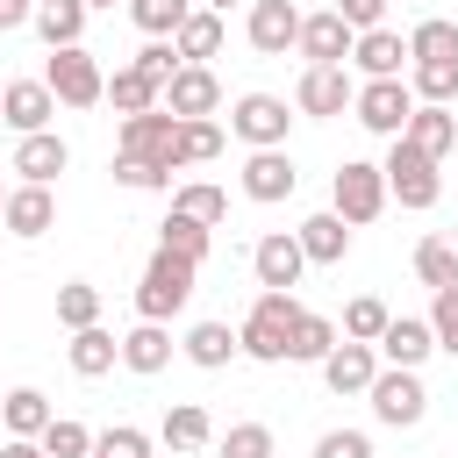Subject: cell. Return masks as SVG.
I'll return each mask as SVG.
<instances>
[{
  "mask_svg": "<svg viewBox=\"0 0 458 458\" xmlns=\"http://www.w3.org/2000/svg\"><path fill=\"white\" fill-rule=\"evenodd\" d=\"M193 279H200V265H193V258L157 250V258L143 265V279H136V315H143V322H172V315L193 301Z\"/></svg>",
  "mask_w": 458,
  "mask_h": 458,
  "instance_id": "obj_1",
  "label": "cell"
},
{
  "mask_svg": "<svg viewBox=\"0 0 458 458\" xmlns=\"http://www.w3.org/2000/svg\"><path fill=\"white\" fill-rule=\"evenodd\" d=\"M293 293H279V286H265L258 301H250V315H243V329H236V351L243 358H258V365H286V329H293Z\"/></svg>",
  "mask_w": 458,
  "mask_h": 458,
  "instance_id": "obj_2",
  "label": "cell"
},
{
  "mask_svg": "<svg viewBox=\"0 0 458 458\" xmlns=\"http://www.w3.org/2000/svg\"><path fill=\"white\" fill-rule=\"evenodd\" d=\"M114 157H143V165H157V172H179V114H165V107L122 114Z\"/></svg>",
  "mask_w": 458,
  "mask_h": 458,
  "instance_id": "obj_3",
  "label": "cell"
},
{
  "mask_svg": "<svg viewBox=\"0 0 458 458\" xmlns=\"http://www.w3.org/2000/svg\"><path fill=\"white\" fill-rule=\"evenodd\" d=\"M365 401H372V415H379L386 429H415V422L429 415V386H422L415 365H379L372 386H365Z\"/></svg>",
  "mask_w": 458,
  "mask_h": 458,
  "instance_id": "obj_4",
  "label": "cell"
},
{
  "mask_svg": "<svg viewBox=\"0 0 458 458\" xmlns=\"http://www.w3.org/2000/svg\"><path fill=\"white\" fill-rule=\"evenodd\" d=\"M43 86L57 93V107H100L107 72H100V57H93L86 43H64V50H50V64H43Z\"/></svg>",
  "mask_w": 458,
  "mask_h": 458,
  "instance_id": "obj_5",
  "label": "cell"
},
{
  "mask_svg": "<svg viewBox=\"0 0 458 458\" xmlns=\"http://www.w3.org/2000/svg\"><path fill=\"white\" fill-rule=\"evenodd\" d=\"M394 150H386V200H401V208H437V193H444V179H437V157H422L408 136H386Z\"/></svg>",
  "mask_w": 458,
  "mask_h": 458,
  "instance_id": "obj_6",
  "label": "cell"
},
{
  "mask_svg": "<svg viewBox=\"0 0 458 458\" xmlns=\"http://www.w3.org/2000/svg\"><path fill=\"white\" fill-rule=\"evenodd\" d=\"M329 208H336L351 229L379 222V208H386V172H379V165H365V157H344V165H336V179H329Z\"/></svg>",
  "mask_w": 458,
  "mask_h": 458,
  "instance_id": "obj_7",
  "label": "cell"
},
{
  "mask_svg": "<svg viewBox=\"0 0 458 458\" xmlns=\"http://www.w3.org/2000/svg\"><path fill=\"white\" fill-rule=\"evenodd\" d=\"M351 114H358L372 136H401L408 114H415V93H408V79H365V86L351 93Z\"/></svg>",
  "mask_w": 458,
  "mask_h": 458,
  "instance_id": "obj_8",
  "label": "cell"
},
{
  "mask_svg": "<svg viewBox=\"0 0 458 458\" xmlns=\"http://www.w3.org/2000/svg\"><path fill=\"white\" fill-rule=\"evenodd\" d=\"M286 129H293V114H286V100H279V93H243V100L229 107V136H243L250 150L286 143Z\"/></svg>",
  "mask_w": 458,
  "mask_h": 458,
  "instance_id": "obj_9",
  "label": "cell"
},
{
  "mask_svg": "<svg viewBox=\"0 0 458 458\" xmlns=\"http://www.w3.org/2000/svg\"><path fill=\"white\" fill-rule=\"evenodd\" d=\"M351 43H358V29H351L336 7H322V14H301V36H293V50H301L308 64H351Z\"/></svg>",
  "mask_w": 458,
  "mask_h": 458,
  "instance_id": "obj_10",
  "label": "cell"
},
{
  "mask_svg": "<svg viewBox=\"0 0 458 458\" xmlns=\"http://www.w3.org/2000/svg\"><path fill=\"white\" fill-rule=\"evenodd\" d=\"M157 107H165V114H179V122H193V114H215V107H222V79H215L208 64H179V72L165 79Z\"/></svg>",
  "mask_w": 458,
  "mask_h": 458,
  "instance_id": "obj_11",
  "label": "cell"
},
{
  "mask_svg": "<svg viewBox=\"0 0 458 458\" xmlns=\"http://www.w3.org/2000/svg\"><path fill=\"white\" fill-rule=\"evenodd\" d=\"M351 64H308L301 72V86H293V107L301 114H315V122H329V114H344L351 107Z\"/></svg>",
  "mask_w": 458,
  "mask_h": 458,
  "instance_id": "obj_12",
  "label": "cell"
},
{
  "mask_svg": "<svg viewBox=\"0 0 458 458\" xmlns=\"http://www.w3.org/2000/svg\"><path fill=\"white\" fill-rule=\"evenodd\" d=\"M250 272H258V286H279V293H293V286H301V272H308V250H301V236H293V229H272V236H258V250H250Z\"/></svg>",
  "mask_w": 458,
  "mask_h": 458,
  "instance_id": "obj_13",
  "label": "cell"
},
{
  "mask_svg": "<svg viewBox=\"0 0 458 458\" xmlns=\"http://www.w3.org/2000/svg\"><path fill=\"white\" fill-rule=\"evenodd\" d=\"M50 114H57V93H50L43 79H7V86H0V122H7L14 136L50 129Z\"/></svg>",
  "mask_w": 458,
  "mask_h": 458,
  "instance_id": "obj_14",
  "label": "cell"
},
{
  "mask_svg": "<svg viewBox=\"0 0 458 458\" xmlns=\"http://www.w3.org/2000/svg\"><path fill=\"white\" fill-rule=\"evenodd\" d=\"M64 165H72V143H64L57 129L21 136V143H14V157H7V172H14V179H29V186H50Z\"/></svg>",
  "mask_w": 458,
  "mask_h": 458,
  "instance_id": "obj_15",
  "label": "cell"
},
{
  "mask_svg": "<svg viewBox=\"0 0 458 458\" xmlns=\"http://www.w3.org/2000/svg\"><path fill=\"white\" fill-rule=\"evenodd\" d=\"M301 186V172H293V157H286V143H272V150H250L243 157V193L258 200V208H272V200H286Z\"/></svg>",
  "mask_w": 458,
  "mask_h": 458,
  "instance_id": "obj_16",
  "label": "cell"
},
{
  "mask_svg": "<svg viewBox=\"0 0 458 458\" xmlns=\"http://www.w3.org/2000/svg\"><path fill=\"white\" fill-rule=\"evenodd\" d=\"M243 36H250V50L286 57V50H293V36H301V7H293V0H250Z\"/></svg>",
  "mask_w": 458,
  "mask_h": 458,
  "instance_id": "obj_17",
  "label": "cell"
},
{
  "mask_svg": "<svg viewBox=\"0 0 458 458\" xmlns=\"http://www.w3.org/2000/svg\"><path fill=\"white\" fill-rule=\"evenodd\" d=\"M351 64L365 72V79H401L408 72V36L401 29H358V43H351Z\"/></svg>",
  "mask_w": 458,
  "mask_h": 458,
  "instance_id": "obj_18",
  "label": "cell"
},
{
  "mask_svg": "<svg viewBox=\"0 0 458 458\" xmlns=\"http://www.w3.org/2000/svg\"><path fill=\"white\" fill-rule=\"evenodd\" d=\"M0 222H7V236H43L50 222H57V193L50 186H7V200H0Z\"/></svg>",
  "mask_w": 458,
  "mask_h": 458,
  "instance_id": "obj_19",
  "label": "cell"
},
{
  "mask_svg": "<svg viewBox=\"0 0 458 458\" xmlns=\"http://www.w3.org/2000/svg\"><path fill=\"white\" fill-rule=\"evenodd\" d=\"M379 365H422L429 351H437V336H429V315H386V329H379Z\"/></svg>",
  "mask_w": 458,
  "mask_h": 458,
  "instance_id": "obj_20",
  "label": "cell"
},
{
  "mask_svg": "<svg viewBox=\"0 0 458 458\" xmlns=\"http://www.w3.org/2000/svg\"><path fill=\"white\" fill-rule=\"evenodd\" d=\"M372 372H379V351H372V344H351V336H336V344H329V358H322L329 394H365V386H372Z\"/></svg>",
  "mask_w": 458,
  "mask_h": 458,
  "instance_id": "obj_21",
  "label": "cell"
},
{
  "mask_svg": "<svg viewBox=\"0 0 458 458\" xmlns=\"http://www.w3.org/2000/svg\"><path fill=\"white\" fill-rule=\"evenodd\" d=\"M64 358H72V372H79V379H107V372L122 365V336H114V329H100V322H86V329H72Z\"/></svg>",
  "mask_w": 458,
  "mask_h": 458,
  "instance_id": "obj_22",
  "label": "cell"
},
{
  "mask_svg": "<svg viewBox=\"0 0 458 458\" xmlns=\"http://www.w3.org/2000/svg\"><path fill=\"white\" fill-rule=\"evenodd\" d=\"M301 250H308V265H344V250H351V222L336 215V208H322V215H308L301 229Z\"/></svg>",
  "mask_w": 458,
  "mask_h": 458,
  "instance_id": "obj_23",
  "label": "cell"
},
{
  "mask_svg": "<svg viewBox=\"0 0 458 458\" xmlns=\"http://www.w3.org/2000/svg\"><path fill=\"white\" fill-rule=\"evenodd\" d=\"M157 444H165V451H179V458H186V451H208V444H215V422H208V408H200V401H179V408H165V422H157Z\"/></svg>",
  "mask_w": 458,
  "mask_h": 458,
  "instance_id": "obj_24",
  "label": "cell"
},
{
  "mask_svg": "<svg viewBox=\"0 0 458 458\" xmlns=\"http://www.w3.org/2000/svg\"><path fill=\"white\" fill-rule=\"evenodd\" d=\"M172 50H179V64H208V57H222V14H215V7H193V14L172 29Z\"/></svg>",
  "mask_w": 458,
  "mask_h": 458,
  "instance_id": "obj_25",
  "label": "cell"
},
{
  "mask_svg": "<svg viewBox=\"0 0 458 458\" xmlns=\"http://www.w3.org/2000/svg\"><path fill=\"white\" fill-rule=\"evenodd\" d=\"M422 157H444L451 143H458V114L451 107H437V100H415V114H408V129H401Z\"/></svg>",
  "mask_w": 458,
  "mask_h": 458,
  "instance_id": "obj_26",
  "label": "cell"
},
{
  "mask_svg": "<svg viewBox=\"0 0 458 458\" xmlns=\"http://www.w3.org/2000/svg\"><path fill=\"white\" fill-rule=\"evenodd\" d=\"M122 365H129V372H143V379H150V372H165V365H172V329L136 315V329L122 336Z\"/></svg>",
  "mask_w": 458,
  "mask_h": 458,
  "instance_id": "obj_27",
  "label": "cell"
},
{
  "mask_svg": "<svg viewBox=\"0 0 458 458\" xmlns=\"http://www.w3.org/2000/svg\"><path fill=\"white\" fill-rule=\"evenodd\" d=\"M86 14H93L86 0H36V14H29V21H36V36H43L50 50H64V43H79V36H86Z\"/></svg>",
  "mask_w": 458,
  "mask_h": 458,
  "instance_id": "obj_28",
  "label": "cell"
},
{
  "mask_svg": "<svg viewBox=\"0 0 458 458\" xmlns=\"http://www.w3.org/2000/svg\"><path fill=\"white\" fill-rule=\"evenodd\" d=\"M329 344H336V322H329V315H315V308H293L286 358H301V365H322V358H329Z\"/></svg>",
  "mask_w": 458,
  "mask_h": 458,
  "instance_id": "obj_29",
  "label": "cell"
},
{
  "mask_svg": "<svg viewBox=\"0 0 458 458\" xmlns=\"http://www.w3.org/2000/svg\"><path fill=\"white\" fill-rule=\"evenodd\" d=\"M179 351H186V358H193L200 372H222V365L236 358V329H229V322H193Z\"/></svg>",
  "mask_w": 458,
  "mask_h": 458,
  "instance_id": "obj_30",
  "label": "cell"
},
{
  "mask_svg": "<svg viewBox=\"0 0 458 458\" xmlns=\"http://www.w3.org/2000/svg\"><path fill=\"white\" fill-rule=\"evenodd\" d=\"M408 93L451 107V100H458V57H415V64H408Z\"/></svg>",
  "mask_w": 458,
  "mask_h": 458,
  "instance_id": "obj_31",
  "label": "cell"
},
{
  "mask_svg": "<svg viewBox=\"0 0 458 458\" xmlns=\"http://www.w3.org/2000/svg\"><path fill=\"white\" fill-rule=\"evenodd\" d=\"M208 243H215V229H208V222H193V215H179V208L157 222V250H179V258H193V265H200V258H208Z\"/></svg>",
  "mask_w": 458,
  "mask_h": 458,
  "instance_id": "obj_32",
  "label": "cell"
},
{
  "mask_svg": "<svg viewBox=\"0 0 458 458\" xmlns=\"http://www.w3.org/2000/svg\"><path fill=\"white\" fill-rule=\"evenodd\" d=\"M415 279L437 293V286H458V243L451 236H422L415 243Z\"/></svg>",
  "mask_w": 458,
  "mask_h": 458,
  "instance_id": "obj_33",
  "label": "cell"
},
{
  "mask_svg": "<svg viewBox=\"0 0 458 458\" xmlns=\"http://www.w3.org/2000/svg\"><path fill=\"white\" fill-rule=\"evenodd\" d=\"M0 422H7V437H43V422H50V401H43L36 386H14V394L0 401Z\"/></svg>",
  "mask_w": 458,
  "mask_h": 458,
  "instance_id": "obj_34",
  "label": "cell"
},
{
  "mask_svg": "<svg viewBox=\"0 0 458 458\" xmlns=\"http://www.w3.org/2000/svg\"><path fill=\"white\" fill-rule=\"evenodd\" d=\"M172 208H179V215H193V222H208V229H215V222H222V215H229V193H222V186H208V179H186V186H172Z\"/></svg>",
  "mask_w": 458,
  "mask_h": 458,
  "instance_id": "obj_35",
  "label": "cell"
},
{
  "mask_svg": "<svg viewBox=\"0 0 458 458\" xmlns=\"http://www.w3.org/2000/svg\"><path fill=\"white\" fill-rule=\"evenodd\" d=\"M100 100H114V114H143V107H157V86L136 72V64H122L114 79H107V93Z\"/></svg>",
  "mask_w": 458,
  "mask_h": 458,
  "instance_id": "obj_36",
  "label": "cell"
},
{
  "mask_svg": "<svg viewBox=\"0 0 458 458\" xmlns=\"http://www.w3.org/2000/svg\"><path fill=\"white\" fill-rule=\"evenodd\" d=\"M386 315H394V308H386L379 293H358V301H344V336H351V344H379Z\"/></svg>",
  "mask_w": 458,
  "mask_h": 458,
  "instance_id": "obj_37",
  "label": "cell"
},
{
  "mask_svg": "<svg viewBox=\"0 0 458 458\" xmlns=\"http://www.w3.org/2000/svg\"><path fill=\"white\" fill-rule=\"evenodd\" d=\"M36 444H43V458H86V451H93V429L72 422V415H50Z\"/></svg>",
  "mask_w": 458,
  "mask_h": 458,
  "instance_id": "obj_38",
  "label": "cell"
},
{
  "mask_svg": "<svg viewBox=\"0 0 458 458\" xmlns=\"http://www.w3.org/2000/svg\"><path fill=\"white\" fill-rule=\"evenodd\" d=\"M415 57H458V21H444V14L415 21V29H408V64H415Z\"/></svg>",
  "mask_w": 458,
  "mask_h": 458,
  "instance_id": "obj_39",
  "label": "cell"
},
{
  "mask_svg": "<svg viewBox=\"0 0 458 458\" xmlns=\"http://www.w3.org/2000/svg\"><path fill=\"white\" fill-rule=\"evenodd\" d=\"M57 322H64V329H86V322H100V286H86V279H64V286H57Z\"/></svg>",
  "mask_w": 458,
  "mask_h": 458,
  "instance_id": "obj_40",
  "label": "cell"
},
{
  "mask_svg": "<svg viewBox=\"0 0 458 458\" xmlns=\"http://www.w3.org/2000/svg\"><path fill=\"white\" fill-rule=\"evenodd\" d=\"M215 458H272V429L265 422H229L215 437Z\"/></svg>",
  "mask_w": 458,
  "mask_h": 458,
  "instance_id": "obj_41",
  "label": "cell"
},
{
  "mask_svg": "<svg viewBox=\"0 0 458 458\" xmlns=\"http://www.w3.org/2000/svg\"><path fill=\"white\" fill-rule=\"evenodd\" d=\"M186 14H193V0H129V21H136L143 36H172Z\"/></svg>",
  "mask_w": 458,
  "mask_h": 458,
  "instance_id": "obj_42",
  "label": "cell"
},
{
  "mask_svg": "<svg viewBox=\"0 0 458 458\" xmlns=\"http://www.w3.org/2000/svg\"><path fill=\"white\" fill-rule=\"evenodd\" d=\"M208 157H222V129H215L208 114L179 122V165H208Z\"/></svg>",
  "mask_w": 458,
  "mask_h": 458,
  "instance_id": "obj_43",
  "label": "cell"
},
{
  "mask_svg": "<svg viewBox=\"0 0 458 458\" xmlns=\"http://www.w3.org/2000/svg\"><path fill=\"white\" fill-rule=\"evenodd\" d=\"M429 336H437V351L458 358V286H437L429 293Z\"/></svg>",
  "mask_w": 458,
  "mask_h": 458,
  "instance_id": "obj_44",
  "label": "cell"
},
{
  "mask_svg": "<svg viewBox=\"0 0 458 458\" xmlns=\"http://www.w3.org/2000/svg\"><path fill=\"white\" fill-rule=\"evenodd\" d=\"M129 64H136V72H143V79H150V86L165 93V79L179 72V50H172V36H150V43H143V50L129 57Z\"/></svg>",
  "mask_w": 458,
  "mask_h": 458,
  "instance_id": "obj_45",
  "label": "cell"
},
{
  "mask_svg": "<svg viewBox=\"0 0 458 458\" xmlns=\"http://www.w3.org/2000/svg\"><path fill=\"white\" fill-rule=\"evenodd\" d=\"M114 186H129V193H157V186H172V172H157V165H143V157H114Z\"/></svg>",
  "mask_w": 458,
  "mask_h": 458,
  "instance_id": "obj_46",
  "label": "cell"
},
{
  "mask_svg": "<svg viewBox=\"0 0 458 458\" xmlns=\"http://www.w3.org/2000/svg\"><path fill=\"white\" fill-rule=\"evenodd\" d=\"M93 444L114 451V458H150V429H136V422H114V429H100Z\"/></svg>",
  "mask_w": 458,
  "mask_h": 458,
  "instance_id": "obj_47",
  "label": "cell"
},
{
  "mask_svg": "<svg viewBox=\"0 0 458 458\" xmlns=\"http://www.w3.org/2000/svg\"><path fill=\"white\" fill-rule=\"evenodd\" d=\"M315 458H372V437L365 429H322L315 437Z\"/></svg>",
  "mask_w": 458,
  "mask_h": 458,
  "instance_id": "obj_48",
  "label": "cell"
},
{
  "mask_svg": "<svg viewBox=\"0 0 458 458\" xmlns=\"http://www.w3.org/2000/svg\"><path fill=\"white\" fill-rule=\"evenodd\" d=\"M336 14H344L351 29H379V21H386V0H336Z\"/></svg>",
  "mask_w": 458,
  "mask_h": 458,
  "instance_id": "obj_49",
  "label": "cell"
},
{
  "mask_svg": "<svg viewBox=\"0 0 458 458\" xmlns=\"http://www.w3.org/2000/svg\"><path fill=\"white\" fill-rule=\"evenodd\" d=\"M36 14V0H0V29H21Z\"/></svg>",
  "mask_w": 458,
  "mask_h": 458,
  "instance_id": "obj_50",
  "label": "cell"
},
{
  "mask_svg": "<svg viewBox=\"0 0 458 458\" xmlns=\"http://www.w3.org/2000/svg\"><path fill=\"white\" fill-rule=\"evenodd\" d=\"M0 458H43V444H36V437H7V444H0Z\"/></svg>",
  "mask_w": 458,
  "mask_h": 458,
  "instance_id": "obj_51",
  "label": "cell"
},
{
  "mask_svg": "<svg viewBox=\"0 0 458 458\" xmlns=\"http://www.w3.org/2000/svg\"><path fill=\"white\" fill-rule=\"evenodd\" d=\"M86 458H114V451H100V444H93V451H86Z\"/></svg>",
  "mask_w": 458,
  "mask_h": 458,
  "instance_id": "obj_52",
  "label": "cell"
},
{
  "mask_svg": "<svg viewBox=\"0 0 458 458\" xmlns=\"http://www.w3.org/2000/svg\"><path fill=\"white\" fill-rule=\"evenodd\" d=\"M200 7H215V14H222V7H229V0H200Z\"/></svg>",
  "mask_w": 458,
  "mask_h": 458,
  "instance_id": "obj_53",
  "label": "cell"
},
{
  "mask_svg": "<svg viewBox=\"0 0 458 458\" xmlns=\"http://www.w3.org/2000/svg\"><path fill=\"white\" fill-rule=\"evenodd\" d=\"M86 7H114V0H86Z\"/></svg>",
  "mask_w": 458,
  "mask_h": 458,
  "instance_id": "obj_54",
  "label": "cell"
},
{
  "mask_svg": "<svg viewBox=\"0 0 458 458\" xmlns=\"http://www.w3.org/2000/svg\"><path fill=\"white\" fill-rule=\"evenodd\" d=\"M0 200H7V179H0Z\"/></svg>",
  "mask_w": 458,
  "mask_h": 458,
  "instance_id": "obj_55",
  "label": "cell"
}]
</instances>
